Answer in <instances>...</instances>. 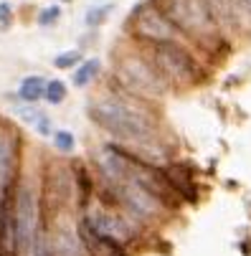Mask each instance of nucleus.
Wrapping results in <instances>:
<instances>
[{
    "mask_svg": "<svg viewBox=\"0 0 251 256\" xmlns=\"http://www.w3.org/2000/svg\"><path fill=\"white\" fill-rule=\"evenodd\" d=\"M92 120L110 132L114 140L132 144V148H152L158 142V122L142 99L124 94H104L96 96L89 106Z\"/></svg>",
    "mask_w": 251,
    "mask_h": 256,
    "instance_id": "obj_1",
    "label": "nucleus"
},
{
    "mask_svg": "<svg viewBox=\"0 0 251 256\" xmlns=\"http://www.w3.org/2000/svg\"><path fill=\"white\" fill-rule=\"evenodd\" d=\"M155 6L168 16V20L186 38L208 46L218 38V26L213 20L206 0H155Z\"/></svg>",
    "mask_w": 251,
    "mask_h": 256,
    "instance_id": "obj_2",
    "label": "nucleus"
},
{
    "mask_svg": "<svg viewBox=\"0 0 251 256\" xmlns=\"http://www.w3.org/2000/svg\"><path fill=\"white\" fill-rule=\"evenodd\" d=\"M114 76L122 84V89L137 99H158L170 89L168 82L160 76V71L155 68V64L150 61V56H142L137 51L117 56Z\"/></svg>",
    "mask_w": 251,
    "mask_h": 256,
    "instance_id": "obj_3",
    "label": "nucleus"
},
{
    "mask_svg": "<svg viewBox=\"0 0 251 256\" xmlns=\"http://www.w3.org/2000/svg\"><path fill=\"white\" fill-rule=\"evenodd\" d=\"M150 61L160 71V76L168 82V86L188 89V86H196L198 82H203V68H200L198 58L180 41L150 46Z\"/></svg>",
    "mask_w": 251,
    "mask_h": 256,
    "instance_id": "obj_4",
    "label": "nucleus"
},
{
    "mask_svg": "<svg viewBox=\"0 0 251 256\" xmlns=\"http://www.w3.org/2000/svg\"><path fill=\"white\" fill-rule=\"evenodd\" d=\"M130 30L137 41L148 44V46H158V44H170V41H180L178 28L168 20V16L155 6V0H148L134 8L132 18H130Z\"/></svg>",
    "mask_w": 251,
    "mask_h": 256,
    "instance_id": "obj_5",
    "label": "nucleus"
},
{
    "mask_svg": "<svg viewBox=\"0 0 251 256\" xmlns=\"http://www.w3.org/2000/svg\"><path fill=\"white\" fill-rule=\"evenodd\" d=\"M16 210H13V238H16V251L28 256L36 238H38V224H41V210H38V198L33 196L30 188H20L16 196Z\"/></svg>",
    "mask_w": 251,
    "mask_h": 256,
    "instance_id": "obj_6",
    "label": "nucleus"
},
{
    "mask_svg": "<svg viewBox=\"0 0 251 256\" xmlns=\"http://www.w3.org/2000/svg\"><path fill=\"white\" fill-rule=\"evenodd\" d=\"M71 198V175L61 165H51L44 178V188H41V216L46 228L54 226L66 210V203Z\"/></svg>",
    "mask_w": 251,
    "mask_h": 256,
    "instance_id": "obj_7",
    "label": "nucleus"
},
{
    "mask_svg": "<svg viewBox=\"0 0 251 256\" xmlns=\"http://www.w3.org/2000/svg\"><path fill=\"white\" fill-rule=\"evenodd\" d=\"M84 221L102 236L112 238L117 244H130L134 238V226H132V216L127 213H117V210H110V208H99V210H92L84 216Z\"/></svg>",
    "mask_w": 251,
    "mask_h": 256,
    "instance_id": "obj_8",
    "label": "nucleus"
},
{
    "mask_svg": "<svg viewBox=\"0 0 251 256\" xmlns=\"http://www.w3.org/2000/svg\"><path fill=\"white\" fill-rule=\"evenodd\" d=\"M18 175V140L0 132V213H10V196Z\"/></svg>",
    "mask_w": 251,
    "mask_h": 256,
    "instance_id": "obj_9",
    "label": "nucleus"
},
{
    "mask_svg": "<svg viewBox=\"0 0 251 256\" xmlns=\"http://www.w3.org/2000/svg\"><path fill=\"white\" fill-rule=\"evenodd\" d=\"M46 256H89L79 228L61 224V218L46 228Z\"/></svg>",
    "mask_w": 251,
    "mask_h": 256,
    "instance_id": "obj_10",
    "label": "nucleus"
},
{
    "mask_svg": "<svg viewBox=\"0 0 251 256\" xmlns=\"http://www.w3.org/2000/svg\"><path fill=\"white\" fill-rule=\"evenodd\" d=\"M76 228H79V236H82L84 248H86L89 256H127V251H124L122 244H117V241H112V238L96 234V231L84 221V218L79 221Z\"/></svg>",
    "mask_w": 251,
    "mask_h": 256,
    "instance_id": "obj_11",
    "label": "nucleus"
},
{
    "mask_svg": "<svg viewBox=\"0 0 251 256\" xmlns=\"http://www.w3.org/2000/svg\"><path fill=\"white\" fill-rule=\"evenodd\" d=\"M206 3H208V10H210L213 20H216L218 30H224V28H228V30L238 28V26H236V16H234V3H231V0H206Z\"/></svg>",
    "mask_w": 251,
    "mask_h": 256,
    "instance_id": "obj_12",
    "label": "nucleus"
},
{
    "mask_svg": "<svg viewBox=\"0 0 251 256\" xmlns=\"http://www.w3.org/2000/svg\"><path fill=\"white\" fill-rule=\"evenodd\" d=\"M46 79L44 76H26L18 86V96L23 102H38L41 96H46Z\"/></svg>",
    "mask_w": 251,
    "mask_h": 256,
    "instance_id": "obj_13",
    "label": "nucleus"
},
{
    "mask_svg": "<svg viewBox=\"0 0 251 256\" xmlns=\"http://www.w3.org/2000/svg\"><path fill=\"white\" fill-rule=\"evenodd\" d=\"M99 68H102V61L99 58H86L76 71H74V84L76 86H86L94 82V76L99 74Z\"/></svg>",
    "mask_w": 251,
    "mask_h": 256,
    "instance_id": "obj_14",
    "label": "nucleus"
},
{
    "mask_svg": "<svg viewBox=\"0 0 251 256\" xmlns=\"http://www.w3.org/2000/svg\"><path fill=\"white\" fill-rule=\"evenodd\" d=\"M231 3H234L236 26L251 30V0H231Z\"/></svg>",
    "mask_w": 251,
    "mask_h": 256,
    "instance_id": "obj_15",
    "label": "nucleus"
},
{
    "mask_svg": "<svg viewBox=\"0 0 251 256\" xmlns=\"http://www.w3.org/2000/svg\"><path fill=\"white\" fill-rule=\"evenodd\" d=\"M48 104H61L66 99V84L61 79H54L46 84V96H44Z\"/></svg>",
    "mask_w": 251,
    "mask_h": 256,
    "instance_id": "obj_16",
    "label": "nucleus"
},
{
    "mask_svg": "<svg viewBox=\"0 0 251 256\" xmlns=\"http://www.w3.org/2000/svg\"><path fill=\"white\" fill-rule=\"evenodd\" d=\"M110 13H112V6H110V3H106V6H96V8H89L84 23H86L89 28H96V26H102V23L106 20V16H110Z\"/></svg>",
    "mask_w": 251,
    "mask_h": 256,
    "instance_id": "obj_17",
    "label": "nucleus"
},
{
    "mask_svg": "<svg viewBox=\"0 0 251 256\" xmlns=\"http://www.w3.org/2000/svg\"><path fill=\"white\" fill-rule=\"evenodd\" d=\"M82 51H64L54 58V66L56 68H74V66H82Z\"/></svg>",
    "mask_w": 251,
    "mask_h": 256,
    "instance_id": "obj_18",
    "label": "nucleus"
},
{
    "mask_svg": "<svg viewBox=\"0 0 251 256\" xmlns=\"http://www.w3.org/2000/svg\"><path fill=\"white\" fill-rule=\"evenodd\" d=\"M54 144H56V150H58V152L68 155V152H74L76 140H74V134H71V132L61 130V132H56V134H54Z\"/></svg>",
    "mask_w": 251,
    "mask_h": 256,
    "instance_id": "obj_19",
    "label": "nucleus"
},
{
    "mask_svg": "<svg viewBox=\"0 0 251 256\" xmlns=\"http://www.w3.org/2000/svg\"><path fill=\"white\" fill-rule=\"evenodd\" d=\"M61 18V8L58 6H48V8H44L41 13H38V26H54L56 20Z\"/></svg>",
    "mask_w": 251,
    "mask_h": 256,
    "instance_id": "obj_20",
    "label": "nucleus"
},
{
    "mask_svg": "<svg viewBox=\"0 0 251 256\" xmlns=\"http://www.w3.org/2000/svg\"><path fill=\"white\" fill-rule=\"evenodd\" d=\"M13 23V8L10 3H0V28H10Z\"/></svg>",
    "mask_w": 251,
    "mask_h": 256,
    "instance_id": "obj_21",
    "label": "nucleus"
}]
</instances>
